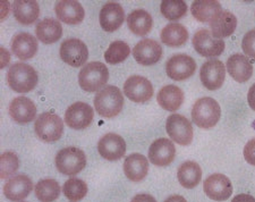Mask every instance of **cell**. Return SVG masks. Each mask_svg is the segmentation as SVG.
<instances>
[{
	"mask_svg": "<svg viewBox=\"0 0 255 202\" xmlns=\"http://www.w3.org/2000/svg\"><path fill=\"white\" fill-rule=\"evenodd\" d=\"M11 51L19 59H31L38 51V39L30 33H17L11 41Z\"/></svg>",
	"mask_w": 255,
	"mask_h": 202,
	"instance_id": "obj_22",
	"label": "cell"
},
{
	"mask_svg": "<svg viewBox=\"0 0 255 202\" xmlns=\"http://www.w3.org/2000/svg\"><path fill=\"white\" fill-rule=\"evenodd\" d=\"M149 172V162L141 154H131L124 162V173L131 182H141Z\"/></svg>",
	"mask_w": 255,
	"mask_h": 202,
	"instance_id": "obj_25",
	"label": "cell"
},
{
	"mask_svg": "<svg viewBox=\"0 0 255 202\" xmlns=\"http://www.w3.org/2000/svg\"><path fill=\"white\" fill-rule=\"evenodd\" d=\"M177 177L183 188L194 189L200 184L201 179H202V170L199 164L188 160L180 165L178 172H177Z\"/></svg>",
	"mask_w": 255,
	"mask_h": 202,
	"instance_id": "obj_29",
	"label": "cell"
},
{
	"mask_svg": "<svg viewBox=\"0 0 255 202\" xmlns=\"http://www.w3.org/2000/svg\"><path fill=\"white\" fill-rule=\"evenodd\" d=\"M130 48L124 41L116 40L110 43L109 48L105 52V59L108 64L116 65L128 58Z\"/></svg>",
	"mask_w": 255,
	"mask_h": 202,
	"instance_id": "obj_34",
	"label": "cell"
},
{
	"mask_svg": "<svg viewBox=\"0 0 255 202\" xmlns=\"http://www.w3.org/2000/svg\"><path fill=\"white\" fill-rule=\"evenodd\" d=\"M193 47L201 56L211 58L220 56L224 52L225 41L215 38L211 31L207 28H201L193 36Z\"/></svg>",
	"mask_w": 255,
	"mask_h": 202,
	"instance_id": "obj_7",
	"label": "cell"
},
{
	"mask_svg": "<svg viewBox=\"0 0 255 202\" xmlns=\"http://www.w3.org/2000/svg\"><path fill=\"white\" fill-rule=\"evenodd\" d=\"M204 193L215 201H226L233 195V185L227 176L223 174L210 175L203 183Z\"/></svg>",
	"mask_w": 255,
	"mask_h": 202,
	"instance_id": "obj_14",
	"label": "cell"
},
{
	"mask_svg": "<svg viewBox=\"0 0 255 202\" xmlns=\"http://www.w3.org/2000/svg\"><path fill=\"white\" fill-rule=\"evenodd\" d=\"M167 133L174 142L180 146H188L193 140V127L188 119L179 114H172L166 123Z\"/></svg>",
	"mask_w": 255,
	"mask_h": 202,
	"instance_id": "obj_8",
	"label": "cell"
},
{
	"mask_svg": "<svg viewBox=\"0 0 255 202\" xmlns=\"http://www.w3.org/2000/svg\"><path fill=\"white\" fill-rule=\"evenodd\" d=\"M55 164L57 170L61 174L75 176L84 170L86 165V156L84 151L79 149V148H64L56 155Z\"/></svg>",
	"mask_w": 255,
	"mask_h": 202,
	"instance_id": "obj_5",
	"label": "cell"
},
{
	"mask_svg": "<svg viewBox=\"0 0 255 202\" xmlns=\"http://www.w3.org/2000/svg\"><path fill=\"white\" fill-rule=\"evenodd\" d=\"M242 48L246 53V56H249L255 60V28L249 31L244 35V39H243L242 42Z\"/></svg>",
	"mask_w": 255,
	"mask_h": 202,
	"instance_id": "obj_38",
	"label": "cell"
},
{
	"mask_svg": "<svg viewBox=\"0 0 255 202\" xmlns=\"http://www.w3.org/2000/svg\"><path fill=\"white\" fill-rule=\"evenodd\" d=\"M248 100L251 108L255 110V83L251 86L248 94Z\"/></svg>",
	"mask_w": 255,
	"mask_h": 202,
	"instance_id": "obj_41",
	"label": "cell"
},
{
	"mask_svg": "<svg viewBox=\"0 0 255 202\" xmlns=\"http://www.w3.org/2000/svg\"><path fill=\"white\" fill-rule=\"evenodd\" d=\"M232 202H255V198L250 195H238Z\"/></svg>",
	"mask_w": 255,
	"mask_h": 202,
	"instance_id": "obj_42",
	"label": "cell"
},
{
	"mask_svg": "<svg viewBox=\"0 0 255 202\" xmlns=\"http://www.w3.org/2000/svg\"><path fill=\"white\" fill-rule=\"evenodd\" d=\"M33 189L31 179L26 175H15L3 185V195L8 200L19 202L30 195Z\"/></svg>",
	"mask_w": 255,
	"mask_h": 202,
	"instance_id": "obj_18",
	"label": "cell"
},
{
	"mask_svg": "<svg viewBox=\"0 0 255 202\" xmlns=\"http://www.w3.org/2000/svg\"><path fill=\"white\" fill-rule=\"evenodd\" d=\"M94 118L92 107L85 102H75L65 113V123L73 130H84L91 125Z\"/></svg>",
	"mask_w": 255,
	"mask_h": 202,
	"instance_id": "obj_10",
	"label": "cell"
},
{
	"mask_svg": "<svg viewBox=\"0 0 255 202\" xmlns=\"http://www.w3.org/2000/svg\"><path fill=\"white\" fill-rule=\"evenodd\" d=\"M244 158L250 165L255 166V138L246 143L244 148Z\"/></svg>",
	"mask_w": 255,
	"mask_h": 202,
	"instance_id": "obj_39",
	"label": "cell"
},
{
	"mask_svg": "<svg viewBox=\"0 0 255 202\" xmlns=\"http://www.w3.org/2000/svg\"><path fill=\"white\" fill-rule=\"evenodd\" d=\"M63 192L68 200L72 202H79L88 195V185L83 180L72 177L65 182Z\"/></svg>",
	"mask_w": 255,
	"mask_h": 202,
	"instance_id": "obj_35",
	"label": "cell"
},
{
	"mask_svg": "<svg viewBox=\"0 0 255 202\" xmlns=\"http://www.w3.org/2000/svg\"><path fill=\"white\" fill-rule=\"evenodd\" d=\"M164 202H187V201L184 197L175 195V196H171L169 198H167V199L164 200Z\"/></svg>",
	"mask_w": 255,
	"mask_h": 202,
	"instance_id": "obj_43",
	"label": "cell"
},
{
	"mask_svg": "<svg viewBox=\"0 0 255 202\" xmlns=\"http://www.w3.org/2000/svg\"><path fill=\"white\" fill-rule=\"evenodd\" d=\"M192 15L201 23L211 22L215 16L220 13L221 5L217 0H196L192 3Z\"/></svg>",
	"mask_w": 255,
	"mask_h": 202,
	"instance_id": "obj_31",
	"label": "cell"
},
{
	"mask_svg": "<svg viewBox=\"0 0 255 202\" xmlns=\"http://www.w3.org/2000/svg\"><path fill=\"white\" fill-rule=\"evenodd\" d=\"M202 84L208 90H218L224 84L226 78V67L219 59H210L202 65L200 71Z\"/></svg>",
	"mask_w": 255,
	"mask_h": 202,
	"instance_id": "obj_13",
	"label": "cell"
},
{
	"mask_svg": "<svg viewBox=\"0 0 255 202\" xmlns=\"http://www.w3.org/2000/svg\"><path fill=\"white\" fill-rule=\"evenodd\" d=\"M158 104L168 111L178 110L184 102L183 90L176 85H164L157 96Z\"/></svg>",
	"mask_w": 255,
	"mask_h": 202,
	"instance_id": "obj_27",
	"label": "cell"
},
{
	"mask_svg": "<svg viewBox=\"0 0 255 202\" xmlns=\"http://www.w3.org/2000/svg\"><path fill=\"white\" fill-rule=\"evenodd\" d=\"M133 56L139 65L150 66L158 63L162 56V48L153 39H143L133 49Z\"/></svg>",
	"mask_w": 255,
	"mask_h": 202,
	"instance_id": "obj_17",
	"label": "cell"
},
{
	"mask_svg": "<svg viewBox=\"0 0 255 202\" xmlns=\"http://www.w3.org/2000/svg\"><path fill=\"white\" fill-rule=\"evenodd\" d=\"M100 25L107 32H115L122 26L125 19V13L118 2H108L101 8Z\"/></svg>",
	"mask_w": 255,
	"mask_h": 202,
	"instance_id": "obj_21",
	"label": "cell"
},
{
	"mask_svg": "<svg viewBox=\"0 0 255 202\" xmlns=\"http://www.w3.org/2000/svg\"><path fill=\"white\" fill-rule=\"evenodd\" d=\"M98 151L102 158L110 162L119 160L126 152V142L121 135L108 133L102 137L98 143Z\"/></svg>",
	"mask_w": 255,
	"mask_h": 202,
	"instance_id": "obj_15",
	"label": "cell"
},
{
	"mask_svg": "<svg viewBox=\"0 0 255 202\" xmlns=\"http://www.w3.org/2000/svg\"><path fill=\"white\" fill-rule=\"evenodd\" d=\"M160 9L167 19L177 20L186 14L187 5L183 0H163Z\"/></svg>",
	"mask_w": 255,
	"mask_h": 202,
	"instance_id": "obj_36",
	"label": "cell"
},
{
	"mask_svg": "<svg viewBox=\"0 0 255 202\" xmlns=\"http://www.w3.org/2000/svg\"><path fill=\"white\" fill-rule=\"evenodd\" d=\"M109 78V71L105 64L92 61L86 64L79 74V83L86 92H96L106 85Z\"/></svg>",
	"mask_w": 255,
	"mask_h": 202,
	"instance_id": "obj_4",
	"label": "cell"
},
{
	"mask_svg": "<svg viewBox=\"0 0 255 202\" xmlns=\"http://www.w3.org/2000/svg\"><path fill=\"white\" fill-rule=\"evenodd\" d=\"M176 148L174 142L168 139H158L151 144L149 149L150 162L158 167H166L174 162Z\"/></svg>",
	"mask_w": 255,
	"mask_h": 202,
	"instance_id": "obj_16",
	"label": "cell"
},
{
	"mask_svg": "<svg viewBox=\"0 0 255 202\" xmlns=\"http://www.w3.org/2000/svg\"><path fill=\"white\" fill-rule=\"evenodd\" d=\"M0 164H1V168H0V176H1V179H7V177L15 174L19 167V160L17 156L9 151L3 152L0 156Z\"/></svg>",
	"mask_w": 255,
	"mask_h": 202,
	"instance_id": "obj_37",
	"label": "cell"
},
{
	"mask_svg": "<svg viewBox=\"0 0 255 202\" xmlns=\"http://www.w3.org/2000/svg\"><path fill=\"white\" fill-rule=\"evenodd\" d=\"M13 13L20 24L30 25L39 18V3L34 0H16L13 3Z\"/></svg>",
	"mask_w": 255,
	"mask_h": 202,
	"instance_id": "obj_26",
	"label": "cell"
},
{
	"mask_svg": "<svg viewBox=\"0 0 255 202\" xmlns=\"http://www.w3.org/2000/svg\"><path fill=\"white\" fill-rule=\"evenodd\" d=\"M38 73L32 66L24 63L11 65L7 73L8 84L14 91L18 93H27L32 91L38 84Z\"/></svg>",
	"mask_w": 255,
	"mask_h": 202,
	"instance_id": "obj_2",
	"label": "cell"
},
{
	"mask_svg": "<svg viewBox=\"0 0 255 202\" xmlns=\"http://www.w3.org/2000/svg\"><path fill=\"white\" fill-rule=\"evenodd\" d=\"M60 57L66 64L73 67H81L89 57L86 44L80 39H67L60 46Z\"/></svg>",
	"mask_w": 255,
	"mask_h": 202,
	"instance_id": "obj_12",
	"label": "cell"
},
{
	"mask_svg": "<svg viewBox=\"0 0 255 202\" xmlns=\"http://www.w3.org/2000/svg\"><path fill=\"white\" fill-rule=\"evenodd\" d=\"M36 39L41 42L51 44L58 41L63 35V26L60 22L53 18L42 19L35 27Z\"/></svg>",
	"mask_w": 255,
	"mask_h": 202,
	"instance_id": "obj_28",
	"label": "cell"
},
{
	"mask_svg": "<svg viewBox=\"0 0 255 202\" xmlns=\"http://www.w3.org/2000/svg\"><path fill=\"white\" fill-rule=\"evenodd\" d=\"M124 93L129 100L143 104L149 101L154 93L153 85L146 77L133 75L127 78L124 84Z\"/></svg>",
	"mask_w": 255,
	"mask_h": 202,
	"instance_id": "obj_9",
	"label": "cell"
},
{
	"mask_svg": "<svg viewBox=\"0 0 255 202\" xmlns=\"http://www.w3.org/2000/svg\"><path fill=\"white\" fill-rule=\"evenodd\" d=\"M227 69L229 75L238 83H244L252 77L253 65L246 56L241 53L232 55L227 60Z\"/></svg>",
	"mask_w": 255,
	"mask_h": 202,
	"instance_id": "obj_24",
	"label": "cell"
},
{
	"mask_svg": "<svg viewBox=\"0 0 255 202\" xmlns=\"http://www.w3.org/2000/svg\"><path fill=\"white\" fill-rule=\"evenodd\" d=\"M153 20L151 15L144 9L133 10L127 16V26L134 34L143 36L151 31Z\"/></svg>",
	"mask_w": 255,
	"mask_h": 202,
	"instance_id": "obj_32",
	"label": "cell"
},
{
	"mask_svg": "<svg viewBox=\"0 0 255 202\" xmlns=\"http://www.w3.org/2000/svg\"><path fill=\"white\" fill-rule=\"evenodd\" d=\"M55 13L59 20L66 24H80L83 22L85 11L83 6L79 1L74 0H63L55 6Z\"/></svg>",
	"mask_w": 255,
	"mask_h": 202,
	"instance_id": "obj_20",
	"label": "cell"
},
{
	"mask_svg": "<svg viewBox=\"0 0 255 202\" xmlns=\"http://www.w3.org/2000/svg\"><path fill=\"white\" fill-rule=\"evenodd\" d=\"M221 116L220 106L215 99L205 97L197 100L192 108V119L201 129L216 126Z\"/></svg>",
	"mask_w": 255,
	"mask_h": 202,
	"instance_id": "obj_3",
	"label": "cell"
},
{
	"mask_svg": "<svg viewBox=\"0 0 255 202\" xmlns=\"http://www.w3.org/2000/svg\"><path fill=\"white\" fill-rule=\"evenodd\" d=\"M124 106V97L121 90L115 85H107L97 93L94 98V107L102 117L113 118L121 113Z\"/></svg>",
	"mask_w": 255,
	"mask_h": 202,
	"instance_id": "obj_1",
	"label": "cell"
},
{
	"mask_svg": "<svg viewBox=\"0 0 255 202\" xmlns=\"http://www.w3.org/2000/svg\"><path fill=\"white\" fill-rule=\"evenodd\" d=\"M237 18L228 10H221L210 22L212 35L217 39L227 38L236 30Z\"/></svg>",
	"mask_w": 255,
	"mask_h": 202,
	"instance_id": "obj_23",
	"label": "cell"
},
{
	"mask_svg": "<svg viewBox=\"0 0 255 202\" xmlns=\"http://www.w3.org/2000/svg\"><path fill=\"white\" fill-rule=\"evenodd\" d=\"M34 130L36 137L41 141L47 143L56 142L64 133V122L58 115L43 113L36 119Z\"/></svg>",
	"mask_w": 255,
	"mask_h": 202,
	"instance_id": "obj_6",
	"label": "cell"
},
{
	"mask_svg": "<svg viewBox=\"0 0 255 202\" xmlns=\"http://www.w3.org/2000/svg\"><path fill=\"white\" fill-rule=\"evenodd\" d=\"M196 71V63L191 56L178 53L170 57L166 64L167 75L175 81L190 78Z\"/></svg>",
	"mask_w": 255,
	"mask_h": 202,
	"instance_id": "obj_11",
	"label": "cell"
},
{
	"mask_svg": "<svg viewBox=\"0 0 255 202\" xmlns=\"http://www.w3.org/2000/svg\"><path fill=\"white\" fill-rule=\"evenodd\" d=\"M131 202H157L153 197L150 195H145V193H142V195H137L133 198Z\"/></svg>",
	"mask_w": 255,
	"mask_h": 202,
	"instance_id": "obj_40",
	"label": "cell"
},
{
	"mask_svg": "<svg viewBox=\"0 0 255 202\" xmlns=\"http://www.w3.org/2000/svg\"><path fill=\"white\" fill-rule=\"evenodd\" d=\"M60 195V185L56 180H41L35 185V196L41 202H53Z\"/></svg>",
	"mask_w": 255,
	"mask_h": 202,
	"instance_id": "obj_33",
	"label": "cell"
},
{
	"mask_svg": "<svg viewBox=\"0 0 255 202\" xmlns=\"http://www.w3.org/2000/svg\"><path fill=\"white\" fill-rule=\"evenodd\" d=\"M161 41L168 47H180L188 39V31L183 24L169 23L162 28Z\"/></svg>",
	"mask_w": 255,
	"mask_h": 202,
	"instance_id": "obj_30",
	"label": "cell"
},
{
	"mask_svg": "<svg viewBox=\"0 0 255 202\" xmlns=\"http://www.w3.org/2000/svg\"><path fill=\"white\" fill-rule=\"evenodd\" d=\"M9 115L18 124H27L36 116V106L30 98L17 97L10 102Z\"/></svg>",
	"mask_w": 255,
	"mask_h": 202,
	"instance_id": "obj_19",
	"label": "cell"
}]
</instances>
